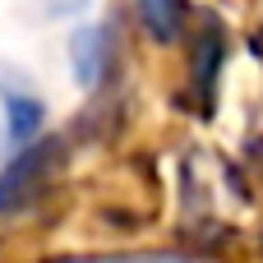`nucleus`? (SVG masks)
I'll return each mask as SVG.
<instances>
[{"instance_id": "obj_5", "label": "nucleus", "mask_w": 263, "mask_h": 263, "mask_svg": "<svg viewBox=\"0 0 263 263\" xmlns=\"http://www.w3.org/2000/svg\"><path fill=\"white\" fill-rule=\"evenodd\" d=\"M46 5H51V9H55V14H69V9H79V5H83V0H46Z\"/></svg>"}, {"instance_id": "obj_4", "label": "nucleus", "mask_w": 263, "mask_h": 263, "mask_svg": "<svg viewBox=\"0 0 263 263\" xmlns=\"http://www.w3.org/2000/svg\"><path fill=\"white\" fill-rule=\"evenodd\" d=\"M5 116H9V134L18 143H28L37 134V125H42V102H32L28 92H9L5 97Z\"/></svg>"}, {"instance_id": "obj_2", "label": "nucleus", "mask_w": 263, "mask_h": 263, "mask_svg": "<svg viewBox=\"0 0 263 263\" xmlns=\"http://www.w3.org/2000/svg\"><path fill=\"white\" fill-rule=\"evenodd\" d=\"M69 65H74V79L83 88H97L102 83V74L111 65V37H106L102 23H88V28H79L69 37Z\"/></svg>"}, {"instance_id": "obj_3", "label": "nucleus", "mask_w": 263, "mask_h": 263, "mask_svg": "<svg viewBox=\"0 0 263 263\" xmlns=\"http://www.w3.org/2000/svg\"><path fill=\"white\" fill-rule=\"evenodd\" d=\"M134 18L153 42H180L190 28V5L185 0H134Z\"/></svg>"}, {"instance_id": "obj_1", "label": "nucleus", "mask_w": 263, "mask_h": 263, "mask_svg": "<svg viewBox=\"0 0 263 263\" xmlns=\"http://www.w3.org/2000/svg\"><path fill=\"white\" fill-rule=\"evenodd\" d=\"M55 166V148L51 143H28L5 171H0V208H18L23 199H32L46 180V171Z\"/></svg>"}]
</instances>
